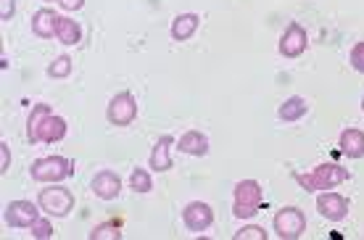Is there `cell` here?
Masks as SVG:
<instances>
[{
	"label": "cell",
	"mask_w": 364,
	"mask_h": 240,
	"mask_svg": "<svg viewBox=\"0 0 364 240\" xmlns=\"http://www.w3.org/2000/svg\"><path fill=\"white\" fill-rule=\"evenodd\" d=\"M296 180H299L301 187H306V190H311V193H317V190H333L336 185L348 180V172L338 164H319L311 169L309 175H296Z\"/></svg>",
	"instance_id": "6da1fadb"
},
{
	"label": "cell",
	"mask_w": 364,
	"mask_h": 240,
	"mask_svg": "<svg viewBox=\"0 0 364 240\" xmlns=\"http://www.w3.org/2000/svg\"><path fill=\"white\" fill-rule=\"evenodd\" d=\"M29 172H32V180H37V182H61V180L74 175V161L64 156L37 158Z\"/></svg>",
	"instance_id": "7a4b0ae2"
},
{
	"label": "cell",
	"mask_w": 364,
	"mask_h": 240,
	"mask_svg": "<svg viewBox=\"0 0 364 240\" xmlns=\"http://www.w3.org/2000/svg\"><path fill=\"white\" fill-rule=\"evenodd\" d=\"M262 206V185L256 180H243L235 185V203H232V214L240 219L254 217Z\"/></svg>",
	"instance_id": "3957f363"
},
{
	"label": "cell",
	"mask_w": 364,
	"mask_h": 240,
	"mask_svg": "<svg viewBox=\"0 0 364 240\" xmlns=\"http://www.w3.org/2000/svg\"><path fill=\"white\" fill-rule=\"evenodd\" d=\"M37 203H40V209H43L48 217H66V214L74 209V195H72V190H66L64 185H53V187L40 190Z\"/></svg>",
	"instance_id": "277c9868"
},
{
	"label": "cell",
	"mask_w": 364,
	"mask_h": 240,
	"mask_svg": "<svg viewBox=\"0 0 364 240\" xmlns=\"http://www.w3.org/2000/svg\"><path fill=\"white\" fill-rule=\"evenodd\" d=\"M304 230H306V217H304V212L296 209V206H288V209H282V212L274 217V232H277L280 238L296 240L304 235Z\"/></svg>",
	"instance_id": "5b68a950"
},
{
	"label": "cell",
	"mask_w": 364,
	"mask_h": 240,
	"mask_svg": "<svg viewBox=\"0 0 364 240\" xmlns=\"http://www.w3.org/2000/svg\"><path fill=\"white\" fill-rule=\"evenodd\" d=\"M106 116H109V121L117 124V127L132 124V119L137 116V103H135V98H132V92H119V95H114L109 103Z\"/></svg>",
	"instance_id": "8992f818"
},
{
	"label": "cell",
	"mask_w": 364,
	"mask_h": 240,
	"mask_svg": "<svg viewBox=\"0 0 364 240\" xmlns=\"http://www.w3.org/2000/svg\"><path fill=\"white\" fill-rule=\"evenodd\" d=\"M182 222H185V227L191 232H203L211 227V222H214V212H211L209 203L203 201H193L185 206V212H182Z\"/></svg>",
	"instance_id": "52a82bcc"
},
{
	"label": "cell",
	"mask_w": 364,
	"mask_h": 240,
	"mask_svg": "<svg viewBox=\"0 0 364 240\" xmlns=\"http://www.w3.org/2000/svg\"><path fill=\"white\" fill-rule=\"evenodd\" d=\"M40 217L35 209V203L29 201H11L6 206V212H3V219L9 227H32L35 219Z\"/></svg>",
	"instance_id": "ba28073f"
},
{
	"label": "cell",
	"mask_w": 364,
	"mask_h": 240,
	"mask_svg": "<svg viewBox=\"0 0 364 240\" xmlns=\"http://www.w3.org/2000/svg\"><path fill=\"white\" fill-rule=\"evenodd\" d=\"M304 50H306V32L301 29V24L291 21L288 29H285V35L280 37V53L285 55V58H296V55H301Z\"/></svg>",
	"instance_id": "9c48e42d"
},
{
	"label": "cell",
	"mask_w": 364,
	"mask_h": 240,
	"mask_svg": "<svg viewBox=\"0 0 364 240\" xmlns=\"http://www.w3.org/2000/svg\"><path fill=\"white\" fill-rule=\"evenodd\" d=\"M319 214L330 222H341L348 214V201L341 193H322L317 198Z\"/></svg>",
	"instance_id": "30bf717a"
},
{
	"label": "cell",
	"mask_w": 364,
	"mask_h": 240,
	"mask_svg": "<svg viewBox=\"0 0 364 240\" xmlns=\"http://www.w3.org/2000/svg\"><path fill=\"white\" fill-rule=\"evenodd\" d=\"M119 190H122V180H119V175L109 172V169H103V172H98V175L92 177V193L98 195V198H103V201L117 198Z\"/></svg>",
	"instance_id": "8fae6325"
},
{
	"label": "cell",
	"mask_w": 364,
	"mask_h": 240,
	"mask_svg": "<svg viewBox=\"0 0 364 240\" xmlns=\"http://www.w3.org/2000/svg\"><path fill=\"white\" fill-rule=\"evenodd\" d=\"M172 146L174 140L169 135L159 138V143L154 146V153H151V169L154 172H169L172 169Z\"/></svg>",
	"instance_id": "7c38bea8"
},
{
	"label": "cell",
	"mask_w": 364,
	"mask_h": 240,
	"mask_svg": "<svg viewBox=\"0 0 364 240\" xmlns=\"http://www.w3.org/2000/svg\"><path fill=\"white\" fill-rule=\"evenodd\" d=\"M66 138V121L61 116H46V121L37 129V140L40 143H58V140Z\"/></svg>",
	"instance_id": "4fadbf2b"
},
{
	"label": "cell",
	"mask_w": 364,
	"mask_h": 240,
	"mask_svg": "<svg viewBox=\"0 0 364 240\" xmlns=\"http://www.w3.org/2000/svg\"><path fill=\"white\" fill-rule=\"evenodd\" d=\"M55 27H58V13H55V11L40 9L35 16H32V32H35L37 37H43V40L53 37Z\"/></svg>",
	"instance_id": "5bb4252c"
},
{
	"label": "cell",
	"mask_w": 364,
	"mask_h": 240,
	"mask_svg": "<svg viewBox=\"0 0 364 240\" xmlns=\"http://www.w3.org/2000/svg\"><path fill=\"white\" fill-rule=\"evenodd\" d=\"M341 151L348 158H362L364 156V132L362 129H343L341 135Z\"/></svg>",
	"instance_id": "9a60e30c"
},
{
	"label": "cell",
	"mask_w": 364,
	"mask_h": 240,
	"mask_svg": "<svg viewBox=\"0 0 364 240\" xmlns=\"http://www.w3.org/2000/svg\"><path fill=\"white\" fill-rule=\"evenodd\" d=\"M177 148H180L182 153H191V156H203V153L209 151V140H206V135H200V132L191 129V132H185V135L180 138Z\"/></svg>",
	"instance_id": "2e32d148"
},
{
	"label": "cell",
	"mask_w": 364,
	"mask_h": 240,
	"mask_svg": "<svg viewBox=\"0 0 364 240\" xmlns=\"http://www.w3.org/2000/svg\"><path fill=\"white\" fill-rule=\"evenodd\" d=\"M55 37H58L64 45H77V43H80V37H82V29H80V24L72 21L69 16H58Z\"/></svg>",
	"instance_id": "e0dca14e"
},
{
	"label": "cell",
	"mask_w": 364,
	"mask_h": 240,
	"mask_svg": "<svg viewBox=\"0 0 364 240\" xmlns=\"http://www.w3.org/2000/svg\"><path fill=\"white\" fill-rule=\"evenodd\" d=\"M198 21L200 18L196 16V13H182V16L174 18V24H172V37L174 40H188V37L196 35V29H198Z\"/></svg>",
	"instance_id": "ac0fdd59"
},
{
	"label": "cell",
	"mask_w": 364,
	"mask_h": 240,
	"mask_svg": "<svg viewBox=\"0 0 364 240\" xmlns=\"http://www.w3.org/2000/svg\"><path fill=\"white\" fill-rule=\"evenodd\" d=\"M46 116H50V106L48 103H37L35 109L29 111V116H27V140L35 146V143H40L37 140V129H40V124L46 121Z\"/></svg>",
	"instance_id": "d6986e66"
},
{
	"label": "cell",
	"mask_w": 364,
	"mask_h": 240,
	"mask_svg": "<svg viewBox=\"0 0 364 240\" xmlns=\"http://www.w3.org/2000/svg\"><path fill=\"white\" fill-rule=\"evenodd\" d=\"M306 114V101L304 98H288V101L282 103L280 106V111H277V116H280L282 121H296V119H301Z\"/></svg>",
	"instance_id": "ffe728a7"
},
{
	"label": "cell",
	"mask_w": 364,
	"mask_h": 240,
	"mask_svg": "<svg viewBox=\"0 0 364 240\" xmlns=\"http://www.w3.org/2000/svg\"><path fill=\"white\" fill-rule=\"evenodd\" d=\"M129 187H132L135 193H148V190H154L151 172H148V169H135L132 177H129Z\"/></svg>",
	"instance_id": "44dd1931"
},
{
	"label": "cell",
	"mask_w": 364,
	"mask_h": 240,
	"mask_svg": "<svg viewBox=\"0 0 364 240\" xmlns=\"http://www.w3.org/2000/svg\"><path fill=\"white\" fill-rule=\"evenodd\" d=\"M122 238V230H119V224L114 222H106V224H98L95 230L90 232V240H119Z\"/></svg>",
	"instance_id": "7402d4cb"
},
{
	"label": "cell",
	"mask_w": 364,
	"mask_h": 240,
	"mask_svg": "<svg viewBox=\"0 0 364 240\" xmlns=\"http://www.w3.org/2000/svg\"><path fill=\"white\" fill-rule=\"evenodd\" d=\"M69 74H72V58L69 55H58L53 64L48 66V77H53V80H61Z\"/></svg>",
	"instance_id": "603a6c76"
},
{
	"label": "cell",
	"mask_w": 364,
	"mask_h": 240,
	"mask_svg": "<svg viewBox=\"0 0 364 240\" xmlns=\"http://www.w3.org/2000/svg\"><path fill=\"white\" fill-rule=\"evenodd\" d=\"M29 230H32V235H35L37 240H48V238H53V227H50V222L43 219V217H37L35 224H32Z\"/></svg>",
	"instance_id": "cb8c5ba5"
},
{
	"label": "cell",
	"mask_w": 364,
	"mask_h": 240,
	"mask_svg": "<svg viewBox=\"0 0 364 240\" xmlns=\"http://www.w3.org/2000/svg\"><path fill=\"white\" fill-rule=\"evenodd\" d=\"M235 240H267V232L256 224H248L240 232H235Z\"/></svg>",
	"instance_id": "d4e9b609"
},
{
	"label": "cell",
	"mask_w": 364,
	"mask_h": 240,
	"mask_svg": "<svg viewBox=\"0 0 364 240\" xmlns=\"http://www.w3.org/2000/svg\"><path fill=\"white\" fill-rule=\"evenodd\" d=\"M351 64H354L356 72L364 74V43H356L354 50H351Z\"/></svg>",
	"instance_id": "484cf974"
},
{
	"label": "cell",
	"mask_w": 364,
	"mask_h": 240,
	"mask_svg": "<svg viewBox=\"0 0 364 240\" xmlns=\"http://www.w3.org/2000/svg\"><path fill=\"white\" fill-rule=\"evenodd\" d=\"M14 11H16V0H0V18L3 21L14 18Z\"/></svg>",
	"instance_id": "4316f807"
},
{
	"label": "cell",
	"mask_w": 364,
	"mask_h": 240,
	"mask_svg": "<svg viewBox=\"0 0 364 240\" xmlns=\"http://www.w3.org/2000/svg\"><path fill=\"white\" fill-rule=\"evenodd\" d=\"M9 166H11V151L6 143H0V172L6 175L9 172Z\"/></svg>",
	"instance_id": "83f0119b"
},
{
	"label": "cell",
	"mask_w": 364,
	"mask_h": 240,
	"mask_svg": "<svg viewBox=\"0 0 364 240\" xmlns=\"http://www.w3.org/2000/svg\"><path fill=\"white\" fill-rule=\"evenodd\" d=\"M66 11H80L85 6V0H58Z\"/></svg>",
	"instance_id": "f1b7e54d"
},
{
	"label": "cell",
	"mask_w": 364,
	"mask_h": 240,
	"mask_svg": "<svg viewBox=\"0 0 364 240\" xmlns=\"http://www.w3.org/2000/svg\"><path fill=\"white\" fill-rule=\"evenodd\" d=\"M362 111H364V101H362Z\"/></svg>",
	"instance_id": "f546056e"
},
{
	"label": "cell",
	"mask_w": 364,
	"mask_h": 240,
	"mask_svg": "<svg viewBox=\"0 0 364 240\" xmlns=\"http://www.w3.org/2000/svg\"><path fill=\"white\" fill-rule=\"evenodd\" d=\"M48 3H53V0H48Z\"/></svg>",
	"instance_id": "4dcf8cb0"
}]
</instances>
